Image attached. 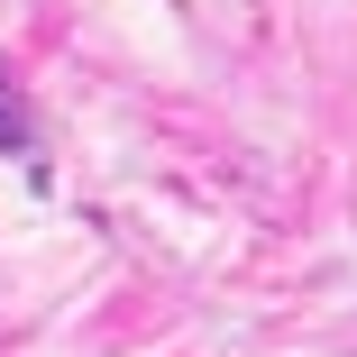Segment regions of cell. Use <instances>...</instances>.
<instances>
[]
</instances>
